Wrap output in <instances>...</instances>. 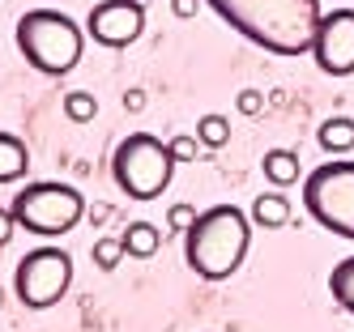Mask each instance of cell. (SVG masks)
<instances>
[{
	"label": "cell",
	"mask_w": 354,
	"mask_h": 332,
	"mask_svg": "<svg viewBox=\"0 0 354 332\" xmlns=\"http://www.w3.org/2000/svg\"><path fill=\"white\" fill-rule=\"evenodd\" d=\"M205 5L235 35L273 56H308L320 26V0H205Z\"/></svg>",
	"instance_id": "cell-1"
},
{
	"label": "cell",
	"mask_w": 354,
	"mask_h": 332,
	"mask_svg": "<svg viewBox=\"0 0 354 332\" xmlns=\"http://www.w3.org/2000/svg\"><path fill=\"white\" fill-rule=\"evenodd\" d=\"M248 243H252L248 213L239 204H214V209L201 213L196 226L184 235V260L196 277L226 281L248 260Z\"/></svg>",
	"instance_id": "cell-2"
},
{
	"label": "cell",
	"mask_w": 354,
	"mask_h": 332,
	"mask_svg": "<svg viewBox=\"0 0 354 332\" xmlns=\"http://www.w3.org/2000/svg\"><path fill=\"white\" fill-rule=\"evenodd\" d=\"M13 39H17L21 60H26L35 72H47V77L73 72L77 60L86 56L82 26L60 9H26L13 26Z\"/></svg>",
	"instance_id": "cell-3"
},
{
	"label": "cell",
	"mask_w": 354,
	"mask_h": 332,
	"mask_svg": "<svg viewBox=\"0 0 354 332\" xmlns=\"http://www.w3.org/2000/svg\"><path fill=\"white\" fill-rule=\"evenodd\" d=\"M111 175H115V188L129 200H154L171 188L175 158H171L167 141L149 137V133H133L115 145Z\"/></svg>",
	"instance_id": "cell-4"
},
{
	"label": "cell",
	"mask_w": 354,
	"mask_h": 332,
	"mask_svg": "<svg viewBox=\"0 0 354 332\" xmlns=\"http://www.w3.org/2000/svg\"><path fill=\"white\" fill-rule=\"evenodd\" d=\"M86 213V196L73 188V184H26L17 196H13V217L26 235H39V239H56V235H68L73 226L82 222Z\"/></svg>",
	"instance_id": "cell-5"
},
{
	"label": "cell",
	"mask_w": 354,
	"mask_h": 332,
	"mask_svg": "<svg viewBox=\"0 0 354 332\" xmlns=\"http://www.w3.org/2000/svg\"><path fill=\"white\" fill-rule=\"evenodd\" d=\"M303 209L328 235L354 239V162H320L303 175Z\"/></svg>",
	"instance_id": "cell-6"
},
{
	"label": "cell",
	"mask_w": 354,
	"mask_h": 332,
	"mask_svg": "<svg viewBox=\"0 0 354 332\" xmlns=\"http://www.w3.org/2000/svg\"><path fill=\"white\" fill-rule=\"evenodd\" d=\"M73 286V255L60 247H35L21 255V264L13 273V294L30 311H47L56 306Z\"/></svg>",
	"instance_id": "cell-7"
},
{
	"label": "cell",
	"mask_w": 354,
	"mask_h": 332,
	"mask_svg": "<svg viewBox=\"0 0 354 332\" xmlns=\"http://www.w3.org/2000/svg\"><path fill=\"white\" fill-rule=\"evenodd\" d=\"M312 60L328 77H350L354 72V9L320 13L316 39H312Z\"/></svg>",
	"instance_id": "cell-8"
},
{
	"label": "cell",
	"mask_w": 354,
	"mask_h": 332,
	"mask_svg": "<svg viewBox=\"0 0 354 332\" xmlns=\"http://www.w3.org/2000/svg\"><path fill=\"white\" fill-rule=\"evenodd\" d=\"M86 35L103 47H133L145 35V5L141 0H98L86 17Z\"/></svg>",
	"instance_id": "cell-9"
},
{
	"label": "cell",
	"mask_w": 354,
	"mask_h": 332,
	"mask_svg": "<svg viewBox=\"0 0 354 332\" xmlns=\"http://www.w3.org/2000/svg\"><path fill=\"white\" fill-rule=\"evenodd\" d=\"M316 145L324 153H333V158H342V153L354 149V119L350 115H328L320 128H316Z\"/></svg>",
	"instance_id": "cell-10"
},
{
	"label": "cell",
	"mask_w": 354,
	"mask_h": 332,
	"mask_svg": "<svg viewBox=\"0 0 354 332\" xmlns=\"http://www.w3.org/2000/svg\"><path fill=\"white\" fill-rule=\"evenodd\" d=\"M120 243H124V251H129L133 260H149V255H158V247H162V230L154 222H129Z\"/></svg>",
	"instance_id": "cell-11"
},
{
	"label": "cell",
	"mask_w": 354,
	"mask_h": 332,
	"mask_svg": "<svg viewBox=\"0 0 354 332\" xmlns=\"http://www.w3.org/2000/svg\"><path fill=\"white\" fill-rule=\"evenodd\" d=\"M30 170V153H26V141L13 137V133H0V184H13Z\"/></svg>",
	"instance_id": "cell-12"
},
{
	"label": "cell",
	"mask_w": 354,
	"mask_h": 332,
	"mask_svg": "<svg viewBox=\"0 0 354 332\" xmlns=\"http://www.w3.org/2000/svg\"><path fill=\"white\" fill-rule=\"evenodd\" d=\"M261 166H265V179H269L273 188H290V184H299V175H303L295 149H269Z\"/></svg>",
	"instance_id": "cell-13"
},
{
	"label": "cell",
	"mask_w": 354,
	"mask_h": 332,
	"mask_svg": "<svg viewBox=\"0 0 354 332\" xmlns=\"http://www.w3.org/2000/svg\"><path fill=\"white\" fill-rule=\"evenodd\" d=\"M252 222L265 226V230H277L290 222V200L282 192H261L257 200H252Z\"/></svg>",
	"instance_id": "cell-14"
},
{
	"label": "cell",
	"mask_w": 354,
	"mask_h": 332,
	"mask_svg": "<svg viewBox=\"0 0 354 332\" xmlns=\"http://www.w3.org/2000/svg\"><path fill=\"white\" fill-rule=\"evenodd\" d=\"M328 294L337 298L342 311L354 315V255H346L342 264H333V273H328Z\"/></svg>",
	"instance_id": "cell-15"
},
{
	"label": "cell",
	"mask_w": 354,
	"mask_h": 332,
	"mask_svg": "<svg viewBox=\"0 0 354 332\" xmlns=\"http://www.w3.org/2000/svg\"><path fill=\"white\" fill-rule=\"evenodd\" d=\"M64 115H68L73 124H90V119L98 115V98H94L90 90H68V94H64Z\"/></svg>",
	"instance_id": "cell-16"
},
{
	"label": "cell",
	"mask_w": 354,
	"mask_h": 332,
	"mask_svg": "<svg viewBox=\"0 0 354 332\" xmlns=\"http://www.w3.org/2000/svg\"><path fill=\"white\" fill-rule=\"evenodd\" d=\"M196 137H201L205 149H222L226 141H231V124H226V115H201Z\"/></svg>",
	"instance_id": "cell-17"
},
{
	"label": "cell",
	"mask_w": 354,
	"mask_h": 332,
	"mask_svg": "<svg viewBox=\"0 0 354 332\" xmlns=\"http://www.w3.org/2000/svg\"><path fill=\"white\" fill-rule=\"evenodd\" d=\"M124 255H129V251H124V243H120V239H111V235L94 243V264L103 268V273H111V268L124 260Z\"/></svg>",
	"instance_id": "cell-18"
},
{
	"label": "cell",
	"mask_w": 354,
	"mask_h": 332,
	"mask_svg": "<svg viewBox=\"0 0 354 332\" xmlns=\"http://www.w3.org/2000/svg\"><path fill=\"white\" fill-rule=\"evenodd\" d=\"M196 209H192V204H171V209H167V226L175 230V235H188V230L196 226Z\"/></svg>",
	"instance_id": "cell-19"
},
{
	"label": "cell",
	"mask_w": 354,
	"mask_h": 332,
	"mask_svg": "<svg viewBox=\"0 0 354 332\" xmlns=\"http://www.w3.org/2000/svg\"><path fill=\"white\" fill-rule=\"evenodd\" d=\"M167 149H171V158H175V162H192V158H196V149H201V137H184V133H180V137H171V141H167Z\"/></svg>",
	"instance_id": "cell-20"
},
{
	"label": "cell",
	"mask_w": 354,
	"mask_h": 332,
	"mask_svg": "<svg viewBox=\"0 0 354 332\" xmlns=\"http://www.w3.org/2000/svg\"><path fill=\"white\" fill-rule=\"evenodd\" d=\"M239 111H243V115H261V111H265V94H261V90H243V94H239Z\"/></svg>",
	"instance_id": "cell-21"
},
{
	"label": "cell",
	"mask_w": 354,
	"mask_h": 332,
	"mask_svg": "<svg viewBox=\"0 0 354 332\" xmlns=\"http://www.w3.org/2000/svg\"><path fill=\"white\" fill-rule=\"evenodd\" d=\"M201 5H205V0H171V13L175 17H196Z\"/></svg>",
	"instance_id": "cell-22"
},
{
	"label": "cell",
	"mask_w": 354,
	"mask_h": 332,
	"mask_svg": "<svg viewBox=\"0 0 354 332\" xmlns=\"http://www.w3.org/2000/svg\"><path fill=\"white\" fill-rule=\"evenodd\" d=\"M13 226H17V217H13V209H0V247H5V243L13 239Z\"/></svg>",
	"instance_id": "cell-23"
},
{
	"label": "cell",
	"mask_w": 354,
	"mask_h": 332,
	"mask_svg": "<svg viewBox=\"0 0 354 332\" xmlns=\"http://www.w3.org/2000/svg\"><path fill=\"white\" fill-rule=\"evenodd\" d=\"M124 107H129V111H141V107H145V94H141V90H129V94H124Z\"/></svg>",
	"instance_id": "cell-24"
},
{
	"label": "cell",
	"mask_w": 354,
	"mask_h": 332,
	"mask_svg": "<svg viewBox=\"0 0 354 332\" xmlns=\"http://www.w3.org/2000/svg\"><path fill=\"white\" fill-rule=\"evenodd\" d=\"M0 302H5V290H0Z\"/></svg>",
	"instance_id": "cell-25"
}]
</instances>
